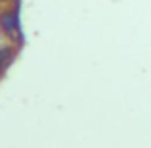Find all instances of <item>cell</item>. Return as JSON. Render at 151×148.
Returning a JSON list of instances; mask_svg holds the SVG:
<instances>
[{"label": "cell", "instance_id": "6da1fadb", "mask_svg": "<svg viewBox=\"0 0 151 148\" xmlns=\"http://www.w3.org/2000/svg\"><path fill=\"white\" fill-rule=\"evenodd\" d=\"M0 25H2V29L6 31L8 35H15L19 29V17H17V10L14 12H6V14H2V17H0Z\"/></svg>", "mask_w": 151, "mask_h": 148}, {"label": "cell", "instance_id": "7a4b0ae2", "mask_svg": "<svg viewBox=\"0 0 151 148\" xmlns=\"http://www.w3.org/2000/svg\"><path fill=\"white\" fill-rule=\"evenodd\" d=\"M12 60V52L10 48H0V71L8 66V62Z\"/></svg>", "mask_w": 151, "mask_h": 148}]
</instances>
